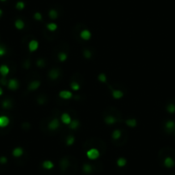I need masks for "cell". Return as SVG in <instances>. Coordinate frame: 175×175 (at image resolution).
Returning a JSON list of instances; mask_svg holds the SVG:
<instances>
[{
  "label": "cell",
  "mask_w": 175,
  "mask_h": 175,
  "mask_svg": "<svg viewBox=\"0 0 175 175\" xmlns=\"http://www.w3.org/2000/svg\"><path fill=\"white\" fill-rule=\"evenodd\" d=\"M86 155L89 160H95V159H97L100 156V151L97 149L92 148L87 151Z\"/></svg>",
  "instance_id": "cell-1"
},
{
  "label": "cell",
  "mask_w": 175,
  "mask_h": 175,
  "mask_svg": "<svg viewBox=\"0 0 175 175\" xmlns=\"http://www.w3.org/2000/svg\"><path fill=\"white\" fill-rule=\"evenodd\" d=\"M59 125H60V123H59V119H53L52 121L49 122L48 124V128L51 130H56L59 128Z\"/></svg>",
  "instance_id": "cell-2"
},
{
  "label": "cell",
  "mask_w": 175,
  "mask_h": 175,
  "mask_svg": "<svg viewBox=\"0 0 175 175\" xmlns=\"http://www.w3.org/2000/svg\"><path fill=\"white\" fill-rule=\"evenodd\" d=\"M27 47H28V49L31 52H35V51L38 50L39 42L36 40H32L29 41L28 46H27Z\"/></svg>",
  "instance_id": "cell-3"
},
{
  "label": "cell",
  "mask_w": 175,
  "mask_h": 175,
  "mask_svg": "<svg viewBox=\"0 0 175 175\" xmlns=\"http://www.w3.org/2000/svg\"><path fill=\"white\" fill-rule=\"evenodd\" d=\"M19 87V82L16 79H10L8 82V88L11 90H17Z\"/></svg>",
  "instance_id": "cell-4"
},
{
  "label": "cell",
  "mask_w": 175,
  "mask_h": 175,
  "mask_svg": "<svg viewBox=\"0 0 175 175\" xmlns=\"http://www.w3.org/2000/svg\"><path fill=\"white\" fill-rule=\"evenodd\" d=\"M61 121L62 123L64 124V125H70V122L72 121V119H71V117L70 114L66 113V112H64L61 115Z\"/></svg>",
  "instance_id": "cell-5"
},
{
  "label": "cell",
  "mask_w": 175,
  "mask_h": 175,
  "mask_svg": "<svg viewBox=\"0 0 175 175\" xmlns=\"http://www.w3.org/2000/svg\"><path fill=\"white\" fill-rule=\"evenodd\" d=\"M72 93L68 90H62L59 92V97L64 100H69V99L72 98Z\"/></svg>",
  "instance_id": "cell-6"
},
{
  "label": "cell",
  "mask_w": 175,
  "mask_h": 175,
  "mask_svg": "<svg viewBox=\"0 0 175 175\" xmlns=\"http://www.w3.org/2000/svg\"><path fill=\"white\" fill-rule=\"evenodd\" d=\"M10 124V119L7 116H0V128H4Z\"/></svg>",
  "instance_id": "cell-7"
},
{
  "label": "cell",
  "mask_w": 175,
  "mask_h": 175,
  "mask_svg": "<svg viewBox=\"0 0 175 175\" xmlns=\"http://www.w3.org/2000/svg\"><path fill=\"white\" fill-rule=\"evenodd\" d=\"M80 37H81L83 40H89L91 38V33L88 29H83L81 34H80Z\"/></svg>",
  "instance_id": "cell-8"
},
{
  "label": "cell",
  "mask_w": 175,
  "mask_h": 175,
  "mask_svg": "<svg viewBox=\"0 0 175 175\" xmlns=\"http://www.w3.org/2000/svg\"><path fill=\"white\" fill-rule=\"evenodd\" d=\"M40 81L34 80V81L31 82L30 84L28 85V89H29V90H36L38 88H40Z\"/></svg>",
  "instance_id": "cell-9"
},
{
  "label": "cell",
  "mask_w": 175,
  "mask_h": 175,
  "mask_svg": "<svg viewBox=\"0 0 175 175\" xmlns=\"http://www.w3.org/2000/svg\"><path fill=\"white\" fill-rule=\"evenodd\" d=\"M10 72V69L5 64H3V65L0 66V74H1L3 77H6L7 75L9 74Z\"/></svg>",
  "instance_id": "cell-10"
},
{
  "label": "cell",
  "mask_w": 175,
  "mask_h": 175,
  "mask_svg": "<svg viewBox=\"0 0 175 175\" xmlns=\"http://www.w3.org/2000/svg\"><path fill=\"white\" fill-rule=\"evenodd\" d=\"M22 154H23V149L22 148H19V147L14 149L12 151V155L15 156V157H20V156L22 155Z\"/></svg>",
  "instance_id": "cell-11"
},
{
  "label": "cell",
  "mask_w": 175,
  "mask_h": 175,
  "mask_svg": "<svg viewBox=\"0 0 175 175\" xmlns=\"http://www.w3.org/2000/svg\"><path fill=\"white\" fill-rule=\"evenodd\" d=\"M49 77L52 78V80L57 79V78L59 77V70H57V69H52V70L49 72Z\"/></svg>",
  "instance_id": "cell-12"
},
{
  "label": "cell",
  "mask_w": 175,
  "mask_h": 175,
  "mask_svg": "<svg viewBox=\"0 0 175 175\" xmlns=\"http://www.w3.org/2000/svg\"><path fill=\"white\" fill-rule=\"evenodd\" d=\"M164 165L167 167H168V168L172 167L174 166V161L171 157H167L164 160Z\"/></svg>",
  "instance_id": "cell-13"
},
{
  "label": "cell",
  "mask_w": 175,
  "mask_h": 175,
  "mask_svg": "<svg viewBox=\"0 0 175 175\" xmlns=\"http://www.w3.org/2000/svg\"><path fill=\"white\" fill-rule=\"evenodd\" d=\"M15 27H17V29H19V30H21V29H23V28H24L25 23H24V22H23L22 20L17 19V20L15 22Z\"/></svg>",
  "instance_id": "cell-14"
},
{
  "label": "cell",
  "mask_w": 175,
  "mask_h": 175,
  "mask_svg": "<svg viewBox=\"0 0 175 175\" xmlns=\"http://www.w3.org/2000/svg\"><path fill=\"white\" fill-rule=\"evenodd\" d=\"M43 167L45 169H47V170H50V169H52V168H53V167H54V164L52 163L51 161H45V162H43Z\"/></svg>",
  "instance_id": "cell-15"
},
{
  "label": "cell",
  "mask_w": 175,
  "mask_h": 175,
  "mask_svg": "<svg viewBox=\"0 0 175 175\" xmlns=\"http://www.w3.org/2000/svg\"><path fill=\"white\" fill-rule=\"evenodd\" d=\"M116 121L117 119L113 116H107L105 118V122L107 125H113V124L116 123Z\"/></svg>",
  "instance_id": "cell-16"
},
{
  "label": "cell",
  "mask_w": 175,
  "mask_h": 175,
  "mask_svg": "<svg viewBox=\"0 0 175 175\" xmlns=\"http://www.w3.org/2000/svg\"><path fill=\"white\" fill-rule=\"evenodd\" d=\"M79 125H80L79 121L77 120V119H74V120L70 122V124L69 125V127H70V129H72V130H76V129H77Z\"/></svg>",
  "instance_id": "cell-17"
},
{
  "label": "cell",
  "mask_w": 175,
  "mask_h": 175,
  "mask_svg": "<svg viewBox=\"0 0 175 175\" xmlns=\"http://www.w3.org/2000/svg\"><path fill=\"white\" fill-rule=\"evenodd\" d=\"M112 97L114 99H120L123 97V92L120 90H113L112 91Z\"/></svg>",
  "instance_id": "cell-18"
},
{
  "label": "cell",
  "mask_w": 175,
  "mask_h": 175,
  "mask_svg": "<svg viewBox=\"0 0 175 175\" xmlns=\"http://www.w3.org/2000/svg\"><path fill=\"white\" fill-rule=\"evenodd\" d=\"M47 29L49 31L54 32L57 28V25L56 23H54V22H50V23H48L47 25Z\"/></svg>",
  "instance_id": "cell-19"
},
{
  "label": "cell",
  "mask_w": 175,
  "mask_h": 175,
  "mask_svg": "<svg viewBox=\"0 0 175 175\" xmlns=\"http://www.w3.org/2000/svg\"><path fill=\"white\" fill-rule=\"evenodd\" d=\"M112 138L115 140H117V139H119L120 138V137L122 136V133H121V130H113V132H112Z\"/></svg>",
  "instance_id": "cell-20"
},
{
  "label": "cell",
  "mask_w": 175,
  "mask_h": 175,
  "mask_svg": "<svg viewBox=\"0 0 175 175\" xmlns=\"http://www.w3.org/2000/svg\"><path fill=\"white\" fill-rule=\"evenodd\" d=\"M175 127V122L172 120H169L166 123V128L168 129V130H172Z\"/></svg>",
  "instance_id": "cell-21"
},
{
  "label": "cell",
  "mask_w": 175,
  "mask_h": 175,
  "mask_svg": "<svg viewBox=\"0 0 175 175\" xmlns=\"http://www.w3.org/2000/svg\"><path fill=\"white\" fill-rule=\"evenodd\" d=\"M126 125L130 126V127H135L137 125V121H136V119H128V120H126Z\"/></svg>",
  "instance_id": "cell-22"
},
{
  "label": "cell",
  "mask_w": 175,
  "mask_h": 175,
  "mask_svg": "<svg viewBox=\"0 0 175 175\" xmlns=\"http://www.w3.org/2000/svg\"><path fill=\"white\" fill-rule=\"evenodd\" d=\"M16 8H17V10H23V9L25 8V4L22 1H18L17 3V4H16Z\"/></svg>",
  "instance_id": "cell-23"
},
{
  "label": "cell",
  "mask_w": 175,
  "mask_h": 175,
  "mask_svg": "<svg viewBox=\"0 0 175 175\" xmlns=\"http://www.w3.org/2000/svg\"><path fill=\"white\" fill-rule=\"evenodd\" d=\"M59 59L60 60L61 62H64L67 59V54L65 53V52H60V53H59Z\"/></svg>",
  "instance_id": "cell-24"
},
{
  "label": "cell",
  "mask_w": 175,
  "mask_h": 175,
  "mask_svg": "<svg viewBox=\"0 0 175 175\" xmlns=\"http://www.w3.org/2000/svg\"><path fill=\"white\" fill-rule=\"evenodd\" d=\"M117 165L119 167H124V166L126 165V160L125 158H119L118 161H117Z\"/></svg>",
  "instance_id": "cell-25"
},
{
  "label": "cell",
  "mask_w": 175,
  "mask_h": 175,
  "mask_svg": "<svg viewBox=\"0 0 175 175\" xmlns=\"http://www.w3.org/2000/svg\"><path fill=\"white\" fill-rule=\"evenodd\" d=\"M49 17L51 19H56L57 17V12L55 10H51L49 11Z\"/></svg>",
  "instance_id": "cell-26"
},
{
  "label": "cell",
  "mask_w": 175,
  "mask_h": 175,
  "mask_svg": "<svg viewBox=\"0 0 175 175\" xmlns=\"http://www.w3.org/2000/svg\"><path fill=\"white\" fill-rule=\"evenodd\" d=\"M70 87H71V89H72L73 90H75V91H77V90H79V89H80V85H79V83H77V82H71Z\"/></svg>",
  "instance_id": "cell-27"
},
{
  "label": "cell",
  "mask_w": 175,
  "mask_h": 175,
  "mask_svg": "<svg viewBox=\"0 0 175 175\" xmlns=\"http://www.w3.org/2000/svg\"><path fill=\"white\" fill-rule=\"evenodd\" d=\"M75 142V137H72V136H70V137H67V139H66V144L67 145H72L73 143H74Z\"/></svg>",
  "instance_id": "cell-28"
},
{
  "label": "cell",
  "mask_w": 175,
  "mask_h": 175,
  "mask_svg": "<svg viewBox=\"0 0 175 175\" xmlns=\"http://www.w3.org/2000/svg\"><path fill=\"white\" fill-rule=\"evenodd\" d=\"M167 112H170V113H173V112H175V105L169 104L168 106H167Z\"/></svg>",
  "instance_id": "cell-29"
},
{
  "label": "cell",
  "mask_w": 175,
  "mask_h": 175,
  "mask_svg": "<svg viewBox=\"0 0 175 175\" xmlns=\"http://www.w3.org/2000/svg\"><path fill=\"white\" fill-rule=\"evenodd\" d=\"M98 79H99V81L101 82H107V76H106L104 73H101V74L99 75Z\"/></svg>",
  "instance_id": "cell-30"
},
{
  "label": "cell",
  "mask_w": 175,
  "mask_h": 175,
  "mask_svg": "<svg viewBox=\"0 0 175 175\" xmlns=\"http://www.w3.org/2000/svg\"><path fill=\"white\" fill-rule=\"evenodd\" d=\"M3 107L4 108H6V109H9L11 107V102L9 100H4L3 102Z\"/></svg>",
  "instance_id": "cell-31"
},
{
  "label": "cell",
  "mask_w": 175,
  "mask_h": 175,
  "mask_svg": "<svg viewBox=\"0 0 175 175\" xmlns=\"http://www.w3.org/2000/svg\"><path fill=\"white\" fill-rule=\"evenodd\" d=\"M83 170H84V172H88V173H89V172H90L91 170H92L91 166L90 165H88V164H85L84 167H83Z\"/></svg>",
  "instance_id": "cell-32"
},
{
  "label": "cell",
  "mask_w": 175,
  "mask_h": 175,
  "mask_svg": "<svg viewBox=\"0 0 175 175\" xmlns=\"http://www.w3.org/2000/svg\"><path fill=\"white\" fill-rule=\"evenodd\" d=\"M34 19L37 20V21H40L41 19H42V16H41V14L40 12H36L35 14H34Z\"/></svg>",
  "instance_id": "cell-33"
},
{
  "label": "cell",
  "mask_w": 175,
  "mask_h": 175,
  "mask_svg": "<svg viewBox=\"0 0 175 175\" xmlns=\"http://www.w3.org/2000/svg\"><path fill=\"white\" fill-rule=\"evenodd\" d=\"M84 56L87 57V59H89V57H91V52H89V50H85L84 52Z\"/></svg>",
  "instance_id": "cell-34"
},
{
  "label": "cell",
  "mask_w": 175,
  "mask_h": 175,
  "mask_svg": "<svg viewBox=\"0 0 175 175\" xmlns=\"http://www.w3.org/2000/svg\"><path fill=\"white\" fill-rule=\"evenodd\" d=\"M5 52H6L5 49H4L3 47L0 46V56H4V55L5 54Z\"/></svg>",
  "instance_id": "cell-35"
},
{
  "label": "cell",
  "mask_w": 175,
  "mask_h": 175,
  "mask_svg": "<svg viewBox=\"0 0 175 175\" xmlns=\"http://www.w3.org/2000/svg\"><path fill=\"white\" fill-rule=\"evenodd\" d=\"M7 162V158L5 156H2V157H0V163H2V164H4V163Z\"/></svg>",
  "instance_id": "cell-36"
},
{
  "label": "cell",
  "mask_w": 175,
  "mask_h": 175,
  "mask_svg": "<svg viewBox=\"0 0 175 175\" xmlns=\"http://www.w3.org/2000/svg\"><path fill=\"white\" fill-rule=\"evenodd\" d=\"M3 94V89H2V88H0V95H2Z\"/></svg>",
  "instance_id": "cell-37"
},
{
  "label": "cell",
  "mask_w": 175,
  "mask_h": 175,
  "mask_svg": "<svg viewBox=\"0 0 175 175\" xmlns=\"http://www.w3.org/2000/svg\"><path fill=\"white\" fill-rule=\"evenodd\" d=\"M2 15H3V10H2L1 9H0V17H2Z\"/></svg>",
  "instance_id": "cell-38"
},
{
  "label": "cell",
  "mask_w": 175,
  "mask_h": 175,
  "mask_svg": "<svg viewBox=\"0 0 175 175\" xmlns=\"http://www.w3.org/2000/svg\"><path fill=\"white\" fill-rule=\"evenodd\" d=\"M0 1H1V2H5L6 0H0Z\"/></svg>",
  "instance_id": "cell-39"
}]
</instances>
